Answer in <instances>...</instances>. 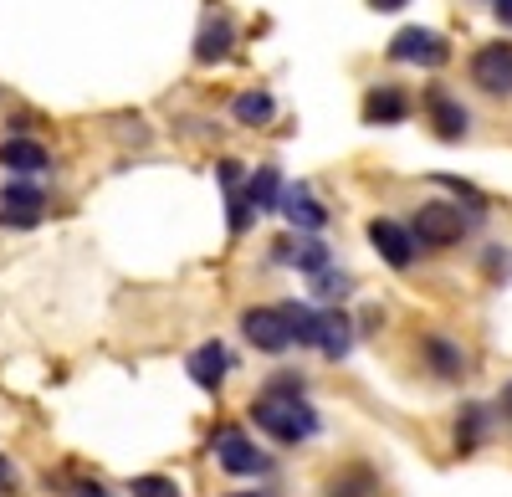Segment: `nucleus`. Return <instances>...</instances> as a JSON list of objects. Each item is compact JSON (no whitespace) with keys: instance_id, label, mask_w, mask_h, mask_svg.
<instances>
[{"instance_id":"obj_13","label":"nucleus","mask_w":512,"mask_h":497,"mask_svg":"<svg viewBox=\"0 0 512 497\" xmlns=\"http://www.w3.org/2000/svg\"><path fill=\"white\" fill-rule=\"evenodd\" d=\"M420 354H425V364L436 369V380H461L466 375V349L451 344L446 334H425L420 339Z\"/></svg>"},{"instance_id":"obj_14","label":"nucleus","mask_w":512,"mask_h":497,"mask_svg":"<svg viewBox=\"0 0 512 497\" xmlns=\"http://www.w3.org/2000/svg\"><path fill=\"white\" fill-rule=\"evenodd\" d=\"M277 211H287V221H292L297 231H323V226H328V211L313 200L308 185H292V190L277 200Z\"/></svg>"},{"instance_id":"obj_24","label":"nucleus","mask_w":512,"mask_h":497,"mask_svg":"<svg viewBox=\"0 0 512 497\" xmlns=\"http://www.w3.org/2000/svg\"><path fill=\"white\" fill-rule=\"evenodd\" d=\"M128 492H134V497H185L175 477H159V472H144V477H134V487H128Z\"/></svg>"},{"instance_id":"obj_17","label":"nucleus","mask_w":512,"mask_h":497,"mask_svg":"<svg viewBox=\"0 0 512 497\" xmlns=\"http://www.w3.org/2000/svg\"><path fill=\"white\" fill-rule=\"evenodd\" d=\"M277 257L313 277V272L328 267V246H323V241H277Z\"/></svg>"},{"instance_id":"obj_1","label":"nucleus","mask_w":512,"mask_h":497,"mask_svg":"<svg viewBox=\"0 0 512 497\" xmlns=\"http://www.w3.org/2000/svg\"><path fill=\"white\" fill-rule=\"evenodd\" d=\"M251 421L282 446H297V441L318 436V410L303 400V380H272L267 395L251 405Z\"/></svg>"},{"instance_id":"obj_23","label":"nucleus","mask_w":512,"mask_h":497,"mask_svg":"<svg viewBox=\"0 0 512 497\" xmlns=\"http://www.w3.org/2000/svg\"><path fill=\"white\" fill-rule=\"evenodd\" d=\"M313 293H318V298H328V303H338V298H349V293H354V282H349L344 272L323 267V272H313Z\"/></svg>"},{"instance_id":"obj_4","label":"nucleus","mask_w":512,"mask_h":497,"mask_svg":"<svg viewBox=\"0 0 512 497\" xmlns=\"http://www.w3.org/2000/svg\"><path fill=\"white\" fill-rule=\"evenodd\" d=\"M210 451H216L221 472H231V477H256V472H267V457H262V451H256V441H251L246 431H236V426H221L216 441H210Z\"/></svg>"},{"instance_id":"obj_19","label":"nucleus","mask_w":512,"mask_h":497,"mask_svg":"<svg viewBox=\"0 0 512 497\" xmlns=\"http://www.w3.org/2000/svg\"><path fill=\"white\" fill-rule=\"evenodd\" d=\"M231 113H236V123H246V129H262V123H272V113H277V103H272V93H241L236 103H231Z\"/></svg>"},{"instance_id":"obj_7","label":"nucleus","mask_w":512,"mask_h":497,"mask_svg":"<svg viewBox=\"0 0 512 497\" xmlns=\"http://www.w3.org/2000/svg\"><path fill=\"white\" fill-rule=\"evenodd\" d=\"M369 246H374V252L390 262L395 272H405V267L415 262V252H420L415 236H410V226H400V221H390V216H374V221H369Z\"/></svg>"},{"instance_id":"obj_27","label":"nucleus","mask_w":512,"mask_h":497,"mask_svg":"<svg viewBox=\"0 0 512 497\" xmlns=\"http://www.w3.org/2000/svg\"><path fill=\"white\" fill-rule=\"evenodd\" d=\"M369 6H374V11H405L410 0H369Z\"/></svg>"},{"instance_id":"obj_20","label":"nucleus","mask_w":512,"mask_h":497,"mask_svg":"<svg viewBox=\"0 0 512 497\" xmlns=\"http://www.w3.org/2000/svg\"><path fill=\"white\" fill-rule=\"evenodd\" d=\"M349 318L344 313H323V339H318V349L328 354V359H344L349 354V344H354V334H349Z\"/></svg>"},{"instance_id":"obj_6","label":"nucleus","mask_w":512,"mask_h":497,"mask_svg":"<svg viewBox=\"0 0 512 497\" xmlns=\"http://www.w3.org/2000/svg\"><path fill=\"white\" fill-rule=\"evenodd\" d=\"M41 216H47V195H41L36 185H6L0 190V226L6 231H31L41 226Z\"/></svg>"},{"instance_id":"obj_30","label":"nucleus","mask_w":512,"mask_h":497,"mask_svg":"<svg viewBox=\"0 0 512 497\" xmlns=\"http://www.w3.org/2000/svg\"><path fill=\"white\" fill-rule=\"evenodd\" d=\"M231 497H267V492H231Z\"/></svg>"},{"instance_id":"obj_2","label":"nucleus","mask_w":512,"mask_h":497,"mask_svg":"<svg viewBox=\"0 0 512 497\" xmlns=\"http://www.w3.org/2000/svg\"><path fill=\"white\" fill-rule=\"evenodd\" d=\"M410 236L420 252H441V246H456L466 236V216H461V205L451 200H425L415 221H410Z\"/></svg>"},{"instance_id":"obj_10","label":"nucleus","mask_w":512,"mask_h":497,"mask_svg":"<svg viewBox=\"0 0 512 497\" xmlns=\"http://www.w3.org/2000/svg\"><path fill=\"white\" fill-rule=\"evenodd\" d=\"M185 369H190V380H195L200 390L216 395V390L226 385V375H231V349H226L221 339H210V344H200V349L185 359Z\"/></svg>"},{"instance_id":"obj_28","label":"nucleus","mask_w":512,"mask_h":497,"mask_svg":"<svg viewBox=\"0 0 512 497\" xmlns=\"http://www.w3.org/2000/svg\"><path fill=\"white\" fill-rule=\"evenodd\" d=\"M492 6H497V21L512 26V0H492Z\"/></svg>"},{"instance_id":"obj_18","label":"nucleus","mask_w":512,"mask_h":497,"mask_svg":"<svg viewBox=\"0 0 512 497\" xmlns=\"http://www.w3.org/2000/svg\"><path fill=\"white\" fill-rule=\"evenodd\" d=\"M277 200H282V180H277L272 164H262V170L251 175V185H246V205L251 211H277Z\"/></svg>"},{"instance_id":"obj_16","label":"nucleus","mask_w":512,"mask_h":497,"mask_svg":"<svg viewBox=\"0 0 512 497\" xmlns=\"http://www.w3.org/2000/svg\"><path fill=\"white\" fill-rule=\"evenodd\" d=\"M282 318H287V334H292V344L318 349V339H323V313H313L308 303H282Z\"/></svg>"},{"instance_id":"obj_5","label":"nucleus","mask_w":512,"mask_h":497,"mask_svg":"<svg viewBox=\"0 0 512 497\" xmlns=\"http://www.w3.org/2000/svg\"><path fill=\"white\" fill-rule=\"evenodd\" d=\"M472 82L492 98H512V41H487L472 57Z\"/></svg>"},{"instance_id":"obj_22","label":"nucleus","mask_w":512,"mask_h":497,"mask_svg":"<svg viewBox=\"0 0 512 497\" xmlns=\"http://www.w3.org/2000/svg\"><path fill=\"white\" fill-rule=\"evenodd\" d=\"M328 497H374V477H369L364 467H354V472H344V477L328 482Z\"/></svg>"},{"instance_id":"obj_29","label":"nucleus","mask_w":512,"mask_h":497,"mask_svg":"<svg viewBox=\"0 0 512 497\" xmlns=\"http://www.w3.org/2000/svg\"><path fill=\"white\" fill-rule=\"evenodd\" d=\"M502 416H507V421H512V385H507V390H502Z\"/></svg>"},{"instance_id":"obj_3","label":"nucleus","mask_w":512,"mask_h":497,"mask_svg":"<svg viewBox=\"0 0 512 497\" xmlns=\"http://www.w3.org/2000/svg\"><path fill=\"white\" fill-rule=\"evenodd\" d=\"M451 47H446V36L431 31V26H405L395 31L390 41V62H410V67H446Z\"/></svg>"},{"instance_id":"obj_26","label":"nucleus","mask_w":512,"mask_h":497,"mask_svg":"<svg viewBox=\"0 0 512 497\" xmlns=\"http://www.w3.org/2000/svg\"><path fill=\"white\" fill-rule=\"evenodd\" d=\"M77 497H113V492H108L103 482H82V487H77Z\"/></svg>"},{"instance_id":"obj_8","label":"nucleus","mask_w":512,"mask_h":497,"mask_svg":"<svg viewBox=\"0 0 512 497\" xmlns=\"http://www.w3.org/2000/svg\"><path fill=\"white\" fill-rule=\"evenodd\" d=\"M241 334L262 349V354H287V349H292V334H287L282 308H246V313H241Z\"/></svg>"},{"instance_id":"obj_21","label":"nucleus","mask_w":512,"mask_h":497,"mask_svg":"<svg viewBox=\"0 0 512 497\" xmlns=\"http://www.w3.org/2000/svg\"><path fill=\"white\" fill-rule=\"evenodd\" d=\"M487 421H492L487 405H466V416H461V426H456V451H472V446L482 441Z\"/></svg>"},{"instance_id":"obj_9","label":"nucleus","mask_w":512,"mask_h":497,"mask_svg":"<svg viewBox=\"0 0 512 497\" xmlns=\"http://www.w3.org/2000/svg\"><path fill=\"white\" fill-rule=\"evenodd\" d=\"M425 118H431L436 139H446V144L466 139V129H472V113H466L446 88H425Z\"/></svg>"},{"instance_id":"obj_11","label":"nucleus","mask_w":512,"mask_h":497,"mask_svg":"<svg viewBox=\"0 0 512 497\" xmlns=\"http://www.w3.org/2000/svg\"><path fill=\"white\" fill-rule=\"evenodd\" d=\"M231 47H236L231 16H205V26H200V36H195V62H200V67H216V62L231 57Z\"/></svg>"},{"instance_id":"obj_15","label":"nucleus","mask_w":512,"mask_h":497,"mask_svg":"<svg viewBox=\"0 0 512 497\" xmlns=\"http://www.w3.org/2000/svg\"><path fill=\"white\" fill-rule=\"evenodd\" d=\"M0 164H6L11 175H41L52 159H47V149H41L36 139H6L0 144Z\"/></svg>"},{"instance_id":"obj_25","label":"nucleus","mask_w":512,"mask_h":497,"mask_svg":"<svg viewBox=\"0 0 512 497\" xmlns=\"http://www.w3.org/2000/svg\"><path fill=\"white\" fill-rule=\"evenodd\" d=\"M16 492V472L6 467V457H0V497H11Z\"/></svg>"},{"instance_id":"obj_12","label":"nucleus","mask_w":512,"mask_h":497,"mask_svg":"<svg viewBox=\"0 0 512 497\" xmlns=\"http://www.w3.org/2000/svg\"><path fill=\"white\" fill-rule=\"evenodd\" d=\"M410 118V98L395 82H379V88L364 93V123H405Z\"/></svg>"}]
</instances>
